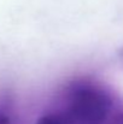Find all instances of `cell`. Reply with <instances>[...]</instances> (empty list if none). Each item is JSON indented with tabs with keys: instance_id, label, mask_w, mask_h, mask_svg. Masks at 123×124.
Here are the masks:
<instances>
[{
	"instance_id": "1",
	"label": "cell",
	"mask_w": 123,
	"mask_h": 124,
	"mask_svg": "<svg viewBox=\"0 0 123 124\" xmlns=\"http://www.w3.org/2000/svg\"><path fill=\"white\" fill-rule=\"evenodd\" d=\"M112 110L110 94L98 84H74L66 95L62 117L66 124H104Z\"/></svg>"
},
{
	"instance_id": "2",
	"label": "cell",
	"mask_w": 123,
	"mask_h": 124,
	"mask_svg": "<svg viewBox=\"0 0 123 124\" xmlns=\"http://www.w3.org/2000/svg\"><path fill=\"white\" fill-rule=\"evenodd\" d=\"M35 124H66L64 118L62 117V115L59 112L56 113H47L40 117Z\"/></svg>"
},
{
	"instance_id": "3",
	"label": "cell",
	"mask_w": 123,
	"mask_h": 124,
	"mask_svg": "<svg viewBox=\"0 0 123 124\" xmlns=\"http://www.w3.org/2000/svg\"><path fill=\"white\" fill-rule=\"evenodd\" d=\"M0 124H10V118L0 112Z\"/></svg>"
},
{
	"instance_id": "4",
	"label": "cell",
	"mask_w": 123,
	"mask_h": 124,
	"mask_svg": "<svg viewBox=\"0 0 123 124\" xmlns=\"http://www.w3.org/2000/svg\"><path fill=\"white\" fill-rule=\"evenodd\" d=\"M121 124H123V119H122V121H121Z\"/></svg>"
}]
</instances>
